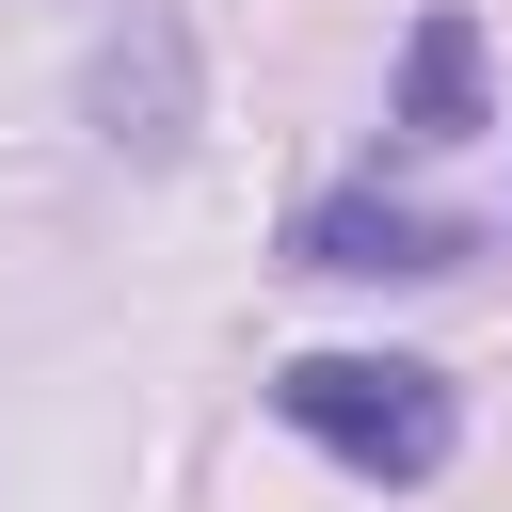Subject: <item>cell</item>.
I'll return each instance as SVG.
<instances>
[{"mask_svg":"<svg viewBox=\"0 0 512 512\" xmlns=\"http://www.w3.org/2000/svg\"><path fill=\"white\" fill-rule=\"evenodd\" d=\"M96 128H112L128 160H176V144H192V32H176L160 0H128V32L96 48Z\"/></svg>","mask_w":512,"mask_h":512,"instance_id":"3957f363","label":"cell"},{"mask_svg":"<svg viewBox=\"0 0 512 512\" xmlns=\"http://www.w3.org/2000/svg\"><path fill=\"white\" fill-rule=\"evenodd\" d=\"M400 144H464L480 128V16H416V48H400V112H384Z\"/></svg>","mask_w":512,"mask_h":512,"instance_id":"277c9868","label":"cell"},{"mask_svg":"<svg viewBox=\"0 0 512 512\" xmlns=\"http://www.w3.org/2000/svg\"><path fill=\"white\" fill-rule=\"evenodd\" d=\"M272 416H288L304 448H336L352 480H432V464L464 448V400H448V368H416V352H288V368H272Z\"/></svg>","mask_w":512,"mask_h":512,"instance_id":"6da1fadb","label":"cell"},{"mask_svg":"<svg viewBox=\"0 0 512 512\" xmlns=\"http://www.w3.org/2000/svg\"><path fill=\"white\" fill-rule=\"evenodd\" d=\"M480 240L416 192H304L288 208V272H336V288H416V272H464Z\"/></svg>","mask_w":512,"mask_h":512,"instance_id":"7a4b0ae2","label":"cell"}]
</instances>
